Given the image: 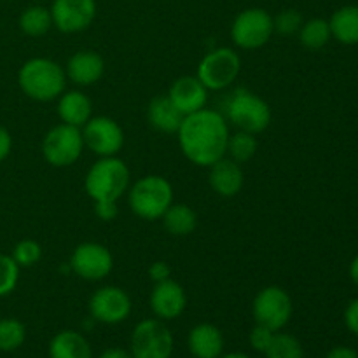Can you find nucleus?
Masks as SVG:
<instances>
[{
    "instance_id": "1",
    "label": "nucleus",
    "mask_w": 358,
    "mask_h": 358,
    "mask_svg": "<svg viewBox=\"0 0 358 358\" xmlns=\"http://www.w3.org/2000/svg\"><path fill=\"white\" fill-rule=\"evenodd\" d=\"M177 135L184 156L196 166L210 168L226 156L231 131L224 114L205 107L185 115Z\"/></svg>"
},
{
    "instance_id": "2",
    "label": "nucleus",
    "mask_w": 358,
    "mask_h": 358,
    "mask_svg": "<svg viewBox=\"0 0 358 358\" xmlns=\"http://www.w3.org/2000/svg\"><path fill=\"white\" fill-rule=\"evenodd\" d=\"M17 84L30 100L48 103L58 100L66 91V73L55 59L31 58L21 65Z\"/></svg>"
},
{
    "instance_id": "3",
    "label": "nucleus",
    "mask_w": 358,
    "mask_h": 358,
    "mask_svg": "<svg viewBox=\"0 0 358 358\" xmlns=\"http://www.w3.org/2000/svg\"><path fill=\"white\" fill-rule=\"evenodd\" d=\"M129 168L117 156L100 157L87 170L84 189L87 196L98 201H119L129 189Z\"/></svg>"
},
{
    "instance_id": "4",
    "label": "nucleus",
    "mask_w": 358,
    "mask_h": 358,
    "mask_svg": "<svg viewBox=\"0 0 358 358\" xmlns=\"http://www.w3.org/2000/svg\"><path fill=\"white\" fill-rule=\"evenodd\" d=\"M173 203V187L161 175H145L128 189V205L136 217L157 220Z\"/></svg>"
},
{
    "instance_id": "5",
    "label": "nucleus",
    "mask_w": 358,
    "mask_h": 358,
    "mask_svg": "<svg viewBox=\"0 0 358 358\" xmlns=\"http://www.w3.org/2000/svg\"><path fill=\"white\" fill-rule=\"evenodd\" d=\"M224 117L240 131L259 135L269 128L273 114L268 101L262 100L259 94L245 90V87H238L227 100Z\"/></svg>"
},
{
    "instance_id": "6",
    "label": "nucleus",
    "mask_w": 358,
    "mask_h": 358,
    "mask_svg": "<svg viewBox=\"0 0 358 358\" xmlns=\"http://www.w3.org/2000/svg\"><path fill=\"white\" fill-rule=\"evenodd\" d=\"M240 70L241 58L233 48H215L203 56L196 77L208 91H222L238 79Z\"/></svg>"
},
{
    "instance_id": "7",
    "label": "nucleus",
    "mask_w": 358,
    "mask_h": 358,
    "mask_svg": "<svg viewBox=\"0 0 358 358\" xmlns=\"http://www.w3.org/2000/svg\"><path fill=\"white\" fill-rule=\"evenodd\" d=\"M173 346V334L159 318H145L138 322L129 339V352L133 358H171Z\"/></svg>"
},
{
    "instance_id": "8",
    "label": "nucleus",
    "mask_w": 358,
    "mask_h": 358,
    "mask_svg": "<svg viewBox=\"0 0 358 358\" xmlns=\"http://www.w3.org/2000/svg\"><path fill=\"white\" fill-rule=\"evenodd\" d=\"M273 34V16L262 7H248L241 10L231 24V38L234 45L247 51H254L268 44Z\"/></svg>"
},
{
    "instance_id": "9",
    "label": "nucleus",
    "mask_w": 358,
    "mask_h": 358,
    "mask_svg": "<svg viewBox=\"0 0 358 358\" xmlns=\"http://www.w3.org/2000/svg\"><path fill=\"white\" fill-rule=\"evenodd\" d=\"M292 313V297L282 287L269 285L255 294L254 303H252V315H254L255 324L278 332L289 324Z\"/></svg>"
},
{
    "instance_id": "10",
    "label": "nucleus",
    "mask_w": 358,
    "mask_h": 358,
    "mask_svg": "<svg viewBox=\"0 0 358 358\" xmlns=\"http://www.w3.org/2000/svg\"><path fill=\"white\" fill-rule=\"evenodd\" d=\"M83 150L84 138L80 128L65 122L49 129L42 140V156L55 168L72 166L83 156Z\"/></svg>"
},
{
    "instance_id": "11",
    "label": "nucleus",
    "mask_w": 358,
    "mask_h": 358,
    "mask_svg": "<svg viewBox=\"0 0 358 358\" xmlns=\"http://www.w3.org/2000/svg\"><path fill=\"white\" fill-rule=\"evenodd\" d=\"M70 269L86 282H100L114 269V257L105 245L86 241L73 248L70 255Z\"/></svg>"
},
{
    "instance_id": "12",
    "label": "nucleus",
    "mask_w": 358,
    "mask_h": 358,
    "mask_svg": "<svg viewBox=\"0 0 358 358\" xmlns=\"http://www.w3.org/2000/svg\"><path fill=\"white\" fill-rule=\"evenodd\" d=\"M84 147L93 150L96 156H117L124 145V131L117 121L107 115H93L80 128Z\"/></svg>"
},
{
    "instance_id": "13",
    "label": "nucleus",
    "mask_w": 358,
    "mask_h": 358,
    "mask_svg": "<svg viewBox=\"0 0 358 358\" xmlns=\"http://www.w3.org/2000/svg\"><path fill=\"white\" fill-rule=\"evenodd\" d=\"M90 315L94 322L117 325L131 315V297L124 289L115 285L101 287L90 297Z\"/></svg>"
},
{
    "instance_id": "14",
    "label": "nucleus",
    "mask_w": 358,
    "mask_h": 358,
    "mask_svg": "<svg viewBox=\"0 0 358 358\" xmlns=\"http://www.w3.org/2000/svg\"><path fill=\"white\" fill-rule=\"evenodd\" d=\"M52 27L62 34L87 30L96 17V0H52Z\"/></svg>"
},
{
    "instance_id": "15",
    "label": "nucleus",
    "mask_w": 358,
    "mask_h": 358,
    "mask_svg": "<svg viewBox=\"0 0 358 358\" xmlns=\"http://www.w3.org/2000/svg\"><path fill=\"white\" fill-rule=\"evenodd\" d=\"M149 304L156 318L163 322H170L180 317L185 311V308H187V294H185L184 287L180 283L168 278L164 282L154 283Z\"/></svg>"
},
{
    "instance_id": "16",
    "label": "nucleus",
    "mask_w": 358,
    "mask_h": 358,
    "mask_svg": "<svg viewBox=\"0 0 358 358\" xmlns=\"http://www.w3.org/2000/svg\"><path fill=\"white\" fill-rule=\"evenodd\" d=\"M182 115H191L206 107L208 90L196 76H182L171 83L166 94Z\"/></svg>"
},
{
    "instance_id": "17",
    "label": "nucleus",
    "mask_w": 358,
    "mask_h": 358,
    "mask_svg": "<svg viewBox=\"0 0 358 358\" xmlns=\"http://www.w3.org/2000/svg\"><path fill=\"white\" fill-rule=\"evenodd\" d=\"M65 73L66 79L72 80L76 86H93L103 77L105 62L98 52L83 49V51H77L76 55L70 56Z\"/></svg>"
},
{
    "instance_id": "18",
    "label": "nucleus",
    "mask_w": 358,
    "mask_h": 358,
    "mask_svg": "<svg viewBox=\"0 0 358 358\" xmlns=\"http://www.w3.org/2000/svg\"><path fill=\"white\" fill-rule=\"evenodd\" d=\"M208 182L213 192L219 194L220 198H234L243 189L245 173L240 163L224 156L222 159L210 166Z\"/></svg>"
},
{
    "instance_id": "19",
    "label": "nucleus",
    "mask_w": 358,
    "mask_h": 358,
    "mask_svg": "<svg viewBox=\"0 0 358 358\" xmlns=\"http://www.w3.org/2000/svg\"><path fill=\"white\" fill-rule=\"evenodd\" d=\"M187 348L194 358H219L224 353V336L217 325L198 324L189 331Z\"/></svg>"
},
{
    "instance_id": "20",
    "label": "nucleus",
    "mask_w": 358,
    "mask_h": 358,
    "mask_svg": "<svg viewBox=\"0 0 358 358\" xmlns=\"http://www.w3.org/2000/svg\"><path fill=\"white\" fill-rule=\"evenodd\" d=\"M56 110H58L59 121L69 126H76V128H83L93 117V103L90 96L79 90L65 91L58 98Z\"/></svg>"
},
{
    "instance_id": "21",
    "label": "nucleus",
    "mask_w": 358,
    "mask_h": 358,
    "mask_svg": "<svg viewBox=\"0 0 358 358\" xmlns=\"http://www.w3.org/2000/svg\"><path fill=\"white\" fill-rule=\"evenodd\" d=\"M147 121L157 131L173 135L180 128L182 121H184V115L175 108L170 98L156 96L150 100L149 107H147Z\"/></svg>"
},
{
    "instance_id": "22",
    "label": "nucleus",
    "mask_w": 358,
    "mask_h": 358,
    "mask_svg": "<svg viewBox=\"0 0 358 358\" xmlns=\"http://www.w3.org/2000/svg\"><path fill=\"white\" fill-rule=\"evenodd\" d=\"M49 358H93L90 341L77 331H62L49 343Z\"/></svg>"
},
{
    "instance_id": "23",
    "label": "nucleus",
    "mask_w": 358,
    "mask_h": 358,
    "mask_svg": "<svg viewBox=\"0 0 358 358\" xmlns=\"http://www.w3.org/2000/svg\"><path fill=\"white\" fill-rule=\"evenodd\" d=\"M332 38L345 45L358 44V6H343L329 20Z\"/></svg>"
},
{
    "instance_id": "24",
    "label": "nucleus",
    "mask_w": 358,
    "mask_h": 358,
    "mask_svg": "<svg viewBox=\"0 0 358 358\" xmlns=\"http://www.w3.org/2000/svg\"><path fill=\"white\" fill-rule=\"evenodd\" d=\"M161 220H163L164 229H166L171 236L178 238L189 236V234L194 233V229L198 227V215H196L194 210L189 205H185V203H171V206L164 212Z\"/></svg>"
},
{
    "instance_id": "25",
    "label": "nucleus",
    "mask_w": 358,
    "mask_h": 358,
    "mask_svg": "<svg viewBox=\"0 0 358 358\" xmlns=\"http://www.w3.org/2000/svg\"><path fill=\"white\" fill-rule=\"evenodd\" d=\"M20 30L28 37H42L52 28L51 10L44 6H30L20 14Z\"/></svg>"
},
{
    "instance_id": "26",
    "label": "nucleus",
    "mask_w": 358,
    "mask_h": 358,
    "mask_svg": "<svg viewBox=\"0 0 358 358\" xmlns=\"http://www.w3.org/2000/svg\"><path fill=\"white\" fill-rule=\"evenodd\" d=\"M297 35H299V42L304 48L317 51V49L325 48L331 42V24H329V20H324V17H311V20L304 21Z\"/></svg>"
},
{
    "instance_id": "27",
    "label": "nucleus",
    "mask_w": 358,
    "mask_h": 358,
    "mask_svg": "<svg viewBox=\"0 0 358 358\" xmlns=\"http://www.w3.org/2000/svg\"><path fill=\"white\" fill-rule=\"evenodd\" d=\"M259 149L257 136L252 135L248 131H240L238 129L236 133H231L229 140H227V149L226 156L231 157L236 163H248L252 157L255 156Z\"/></svg>"
},
{
    "instance_id": "28",
    "label": "nucleus",
    "mask_w": 358,
    "mask_h": 358,
    "mask_svg": "<svg viewBox=\"0 0 358 358\" xmlns=\"http://www.w3.org/2000/svg\"><path fill=\"white\" fill-rule=\"evenodd\" d=\"M264 355L266 358H304V348L296 336L278 331L273 336Z\"/></svg>"
},
{
    "instance_id": "29",
    "label": "nucleus",
    "mask_w": 358,
    "mask_h": 358,
    "mask_svg": "<svg viewBox=\"0 0 358 358\" xmlns=\"http://www.w3.org/2000/svg\"><path fill=\"white\" fill-rule=\"evenodd\" d=\"M27 339V327L17 318H0V352H14Z\"/></svg>"
},
{
    "instance_id": "30",
    "label": "nucleus",
    "mask_w": 358,
    "mask_h": 358,
    "mask_svg": "<svg viewBox=\"0 0 358 358\" xmlns=\"http://www.w3.org/2000/svg\"><path fill=\"white\" fill-rule=\"evenodd\" d=\"M20 266L13 255L0 254V297H6L16 290L20 282Z\"/></svg>"
},
{
    "instance_id": "31",
    "label": "nucleus",
    "mask_w": 358,
    "mask_h": 358,
    "mask_svg": "<svg viewBox=\"0 0 358 358\" xmlns=\"http://www.w3.org/2000/svg\"><path fill=\"white\" fill-rule=\"evenodd\" d=\"M303 23V14L297 9H283L280 10L276 16H273V28H275V34L283 35V37H290V35L299 34Z\"/></svg>"
},
{
    "instance_id": "32",
    "label": "nucleus",
    "mask_w": 358,
    "mask_h": 358,
    "mask_svg": "<svg viewBox=\"0 0 358 358\" xmlns=\"http://www.w3.org/2000/svg\"><path fill=\"white\" fill-rule=\"evenodd\" d=\"M13 259L17 262L20 268H31L37 264L42 257V247L35 240H21L14 245Z\"/></svg>"
},
{
    "instance_id": "33",
    "label": "nucleus",
    "mask_w": 358,
    "mask_h": 358,
    "mask_svg": "<svg viewBox=\"0 0 358 358\" xmlns=\"http://www.w3.org/2000/svg\"><path fill=\"white\" fill-rule=\"evenodd\" d=\"M273 336H275V331H271L269 327H264V325L255 324V327L248 334V341H250V346L255 352L264 353L268 350V346L271 345Z\"/></svg>"
},
{
    "instance_id": "34",
    "label": "nucleus",
    "mask_w": 358,
    "mask_h": 358,
    "mask_svg": "<svg viewBox=\"0 0 358 358\" xmlns=\"http://www.w3.org/2000/svg\"><path fill=\"white\" fill-rule=\"evenodd\" d=\"M94 213L103 222H112L119 215L117 201H98L94 203Z\"/></svg>"
},
{
    "instance_id": "35",
    "label": "nucleus",
    "mask_w": 358,
    "mask_h": 358,
    "mask_svg": "<svg viewBox=\"0 0 358 358\" xmlns=\"http://www.w3.org/2000/svg\"><path fill=\"white\" fill-rule=\"evenodd\" d=\"M149 276L154 283L164 282V280L171 278V268L168 266V262L164 261H156L150 264L149 268Z\"/></svg>"
},
{
    "instance_id": "36",
    "label": "nucleus",
    "mask_w": 358,
    "mask_h": 358,
    "mask_svg": "<svg viewBox=\"0 0 358 358\" xmlns=\"http://www.w3.org/2000/svg\"><path fill=\"white\" fill-rule=\"evenodd\" d=\"M345 324H346V327H348V331L352 332V334L358 336V297H357V299H353L352 303L346 306Z\"/></svg>"
},
{
    "instance_id": "37",
    "label": "nucleus",
    "mask_w": 358,
    "mask_h": 358,
    "mask_svg": "<svg viewBox=\"0 0 358 358\" xmlns=\"http://www.w3.org/2000/svg\"><path fill=\"white\" fill-rule=\"evenodd\" d=\"M10 150H13V136L7 131V128H3V126L0 124V163H2L3 159H7Z\"/></svg>"
},
{
    "instance_id": "38",
    "label": "nucleus",
    "mask_w": 358,
    "mask_h": 358,
    "mask_svg": "<svg viewBox=\"0 0 358 358\" xmlns=\"http://www.w3.org/2000/svg\"><path fill=\"white\" fill-rule=\"evenodd\" d=\"M325 358H358V353L348 346H336L325 355Z\"/></svg>"
},
{
    "instance_id": "39",
    "label": "nucleus",
    "mask_w": 358,
    "mask_h": 358,
    "mask_svg": "<svg viewBox=\"0 0 358 358\" xmlns=\"http://www.w3.org/2000/svg\"><path fill=\"white\" fill-rule=\"evenodd\" d=\"M98 358H133V355H131V352H129V350L117 348V346H114V348L103 350V352L100 353V357H98Z\"/></svg>"
},
{
    "instance_id": "40",
    "label": "nucleus",
    "mask_w": 358,
    "mask_h": 358,
    "mask_svg": "<svg viewBox=\"0 0 358 358\" xmlns=\"http://www.w3.org/2000/svg\"><path fill=\"white\" fill-rule=\"evenodd\" d=\"M350 278H352V282L358 287V255L353 259L352 264H350Z\"/></svg>"
},
{
    "instance_id": "41",
    "label": "nucleus",
    "mask_w": 358,
    "mask_h": 358,
    "mask_svg": "<svg viewBox=\"0 0 358 358\" xmlns=\"http://www.w3.org/2000/svg\"><path fill=\"white\" fill-rule=\"evenodd\" d=\"M219 358H252L248 357L247 353H241V352H233V353H222Z\"/></svg>"
},
{
    "instance_id": "42",
    "label": "nucleus",
    "mask_w": 358,
    "mask_h": 358,
    "mask_svg": "<svg viewBox=\"0 0 358 358\" xmlns=\"http://www.w3.org/2000/svg\"><path fill=\"white\" fill-rule=\"evenodd\" d=\"M37 2H38V0H37Z\"/></svg>"
}]
</instances>
